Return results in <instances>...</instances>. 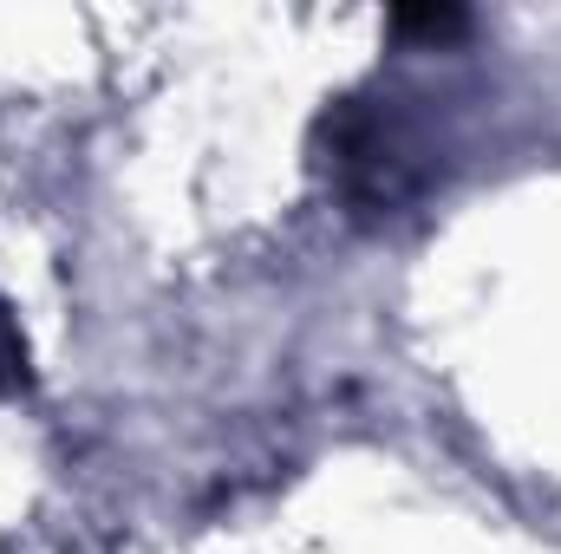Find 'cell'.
I'll list each match as a JSON object with an SVG mask.
<instances>
[{"instance_id": "1", "label": "cell", "mask_w": 561, "mask_h": 554, "mask_svg": "<svg viewBox=\"0 0 561 554\" xmlns=\"http://www.w3.org/2000/svg\"><path fill=\"white\" fill-rule=\"evenodd\" d=\"M33 372H26V339H20V326H13V313L0 307V399L7 392H20Z\"/></svg>"}, {"instance_id": "2", "label": "cell", "mask_w": 561, "mask_h": 554, "mask_svg": "<svg viewBox=\"0 0 561 554\" xmlns=\"http://www.w3.org/2000/svg\"><path fill=\"white\" fill-rule=\"evenodd\" d=\"M399 33H419V39H444V33H463V13H457V7H424V13H399Z\"/></svg>"}]
</instances>
